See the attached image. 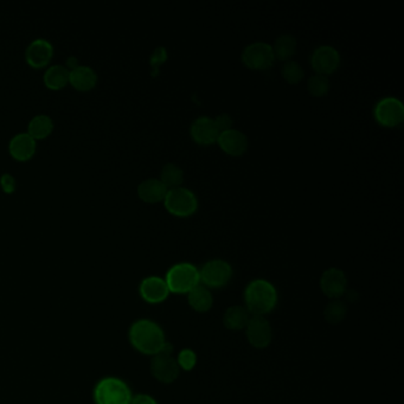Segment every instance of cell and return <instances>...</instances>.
Returning a JSON list of instances; mask_svg holds the SVG:
<instances>
[{"mask_svg":"<svg viewBox=\"0 0 404 404\" xmlns=\"http://www.w3.org/2000/svg\"><path fill=\"white\" fill-rule=\"evenodd\" d=\"M296 40L292 35H281L275 40L273 45V51H274L275 58L281 60V61H291V58L294 56L296 51Z\"/></svg>","mask_w":404,"mask_h":404,"instance_id":"cb8c5ba5","label":"cell"},{"mask_svg":"<svg viewBox=\"0 0 404 404\" xmlns=\"http://www.w3.org/2000/svg\"><path fill=\"white\" fill-rule=\"evenodd\" d=\"M128 340L138 352L146 356L162 354L167 343L163 329L150 319L134 321L128 331Z\"/></svg>","mask_w":404,"mask_h":404,"instance_id":"6da1fadb","label":"cell"},{"mask_svg":"<svg viewBox=\"0 0 404 404\" xmlns=\"http://www.w3.org/2000/svg\"><path fill=\"white\" fill-rule=\"evenodd\" d=\"M54 55V47L45 38H36L28 45L26 50V60L33 68H43L49 64Z\"/></svg>","mask_w":404,"mask_h":404,"instance_id":"5bb4252c","label":"cell"},{"mask_svg":"<svg viewBox=\"0 0 404 404\" xmlns=\"http://www.w3.org/2000/svg\"><path fill=\"white\" fill-rule=\"evenodd\" d=\"M36 147V140L28 132L16 134L9 142L10 155L19 162H26L33 158Z\"/></svg>","mask_w":404,"mask_h":404,"instance_id":"2e32d148","label":"cell"},{"mask_svg":"<svg viewBox=\"0 0 404 404\" xmlns=\"http://www.w3.org/2000/svg\"><path fill=\"white\" fill-rule=\"evenodd\" d=\"M374 113L382 126L395 127L403 121L404 106L398 99L389 96L377 102Z\"/></svg>","mask_w":404,"mask_h":404,"instance_id":"ba28073f","label":"cell"},{"mask_svg":"<svg viewBox=\"0 0 404 404\" xmlns=\"http://www.w3.org/2000/svg\"><path fill=\"white\" fill-rule=\"evenodd\" d=\"M246 308L252 315L264 317L274 310L278 303V293L271 282L257 279L250 282L245 291Z\"/></svg>","mask_w":404,"mask_h":404,"instance_id":"7a4b0ae2","label":"cell"},{"mask_svg":"<svg viewBox=\"0 0 404 404\" xmlns=\"http://www.w3.org/2000/svg\"><path fill=\"white\" fill-rule=\"evenodd\" d=\"M188 301L192 310H195L199 313H204L213 307V294L208 287L199 284L198 286H196L195 288L191 289L188 293Z\"/></svg>","mask_w":404,"mask_h":404,"instance_id":"ffe728a7","label":"cell"},{"mask_svg":"<svg viewBox=\"0 0 404 404\" xmlns=\"http://www.w3.org/2000/svg\"><path fill=\"white\" fill-rule=\"evenodd\" d=\"M213 121H215V125H216L217 130H218L220 133L225 132V130H231V128H232V123H234L232 118H231L229 114H225V113L216 116V118L213 119Z\"/></svg>","mask_w":404,"mask_h":404,"instance_id":"f546056e","label":"cell"},{"mask_svg":"<svg viewBox=\"0 0 404 404\" xmlns=\"http://www.w3.org/2000/svg\"><path fill=\"white\" fill-rule=\"evenodd\" d=\"M93 398L95 404H130L133 393L123 379L108 376L95 384Z\"/></svg>","mask_w":404,"mask_h":404,"instance_id":"3957f363","label":"cell"},{"mask_svg":"<svg viewBox=\"0 0 404 404\" xmlns=\"http://www.w3.org/2000/svg\"><path fill=\"white\" fill-rule=\"evenodd\" d=\"M282 76L291 84H296L303 79L305 72L303 67L296 61H287L282 67Z\"/></svg>","mask_w":404,"mask_h":404,"instance_id":"83f0119b","label":"cell"},{"mask_svg":"<svg viewBox=\"0 0 404 404\" xmlns=\"http://www.w3.org/2000/svg\"><path fill=\"white\" fill-rule=\"evenodd\" d=\"M347 312L345 303H342L340 300H333L326 306L325 310H324V317H325L327 322L332 324V325H337L344 320Z\"/></svg>","mask_w":404,"mask_h":404,"instance_id":"484cf974","label":"cell"},{"mask_svg":"<svg viewBox=\"0 0 404 404\" xmlns=\"http://www.w3.org/2000/svg\"><path fill=\"white\" fill-rule=\"evenodd\" d=\"M169 189L163 184V181L157 178H150L141 181L138 186V195L144 202L159 203L165 199Z\"/></svg>","mask_w":404,"mask_h":404,"instance_id":"d6986e66","label":"cell"},{"mask_svg":"<svg viewBox=\"0 0 404 404\" xmlns=\"http://www.w3.org/2000/svg\"><path fill=\"white\" fill-rule=\"evenodd\" d=\"M191 137L201 145H211L217 142L220 132L217 130L215 121L209 116H201L191 125Z\"/></svg>","mask_w":404,"mask_h":404,"instance_id":"e0dca14e","label":"cell"},{"mask_svg":"<svg viewBox=\"0 0 404 404\" xmlns=\"http://www.w3.org/2000/svg\"><path fill=\"white\" fill-rule=\"evenodd\" d=\"M307 89L313 96H324L330 91L329 77L321 74H314L308 79Z\"/></svg>","mask_w":404,"mask_h":404,"instance_id":"4316f807","label":"cell"},{"mask_svg":"<svg viewBox=\"0 0 404 404\" xmlns=\"http://www.w3.org/2000/svg\"><path fill=\"white\" fill-rule=\"evenodd\" d=\"M164 204L169 213L174 216H191L198 209V199L195 193L186 188L170 189L167 191Z\"/></svg>","mask_w":404,"mask_h":404,"instance_id":"5b68a950","label":"cell"},{"mask_svg":"<svg viewBox=\"0 0 404 404\" xmlns=\"http://www.w3.org/2000/svg\"><path fill=\"white\" fill-rule=\"evenodd\" d=\"M347 287L345 273L338 268H330L321 275L320 288L329 299L338 300Z\"/></svg>","mask_w":404,"mask_h":404,"instance_id":"7c38bea8","label":"cell"},{"mask_svg":"<svg viewBox=\"0 0 404 404\" xmlns=\"http://www.w3.org/2000/svg\"><path fill=\"white\" fill-rule=\"evenodd\" d=\"M151 374L158 382L171 384L179 377L181 368L171 354H155L151 361Z\"/></svg>","mask_w":404,"mask_h":404,"instance_id":"9c48e42d","label":"cell"},{"mask_svg":"<svg viewBox=\"0 0 404 404\" xmlns=\"http://www.w3.org/2000/svg\"><path fill=\"white\" fill-rule=\"evenodd\" d=\"M130 404H158L153 397L147 393H138L132 398Z\"/></svg>","mask_w":404,"mask_h":404,"instance_id":"1f68e13d","label":"cell"},{"mask_svg":"<svg viewBox=\"0 0 404 404\" xmlns=\"http://www.w3.org/2000/svg\"><path fill=\"white\" fill-rule=\"evenodd\" d=\"M242 61L254 70H264L274 63L275 56L271 44L255 42L247 45L242 52Z\"/></svg>","mask_w":404,"mask_h":404,"instance_id":"8992f818","label":"cell"},{"mask_svg":"<svg viewBox=\"0 0 404 404\" xmlns=\"http://www.w3.org/2000/svg\"><path fill=\"white\" fill-rule=\"evenodd\" d=\"M43 79L44 84L49 89H62L69 84V69L65 65H51L44 72Z\"/></svg>","mask_w":404,"mask_h":404,"instance_id":"7402d4cb","label":"cell"},{"mask_svg":"<svg viewBox=\"0 0 404 404\" xmlns=\"http://www.w3.org/2000/svg\"><path fill=\"white\" fill-rule=\"evenodd\" d=\"M160 181H163V184L169 190L179 188L184 181V171L177 164H167L162 170Z\"/></svg>","mask_w":404,"mask_h":404,"instance_id":"d4e9b609","label":"cell"},{"mask_svg":"<svg viewBox=\"0 0 404 404\" xmlns=\"http://www.w3.org/2000/svg\"><path fill=\"white\" fill-rule=\"evenodd\" d=\"M232 275L230 264L224 260H211L206 262L199 271V279L206 287L220 288L227 285Z\"/></svg>","mask_w":404,"mask_h":404,"instance_id":"52a82bcc","label":"cell"},{"mask_svg":"<svg viewBox=\"0 0 404 404\" xmlns=\"http://www.w3.org/2000/svg\"><path fill=\"white\" fill-rule=\"evenodd\" d=\"M165 281L170 293L185 294L201 284L199 271L191 264L184 262L174 264V267H171L167 271Z\"/></svg>","mask_w":404,"mask_h":404,"instance_id":"277c9868","label":"cell"},{"mask_svg":"<svg viewBox=\"0 0 404 404\" xmlns=\"http://www.w3.org/2000/svg\"><path fill=\"white\" fill-rule=\"evenodd\" d=\"M217 144L220 145L222 151L225 152L227 155L237 157L246 153L248 148V138L241 130L231 128L220 133Z\"/></svg>","mask_w":404,"mask_h":404,"instance_id":"9a60e30c","label":"cell"},{"mask_svg":"<svg viewBox=\"0 0 404 404\" xmlns=\"http://www.w3.org/2000/svg\"><path fill=\"white\" fill-rule=\"evenodd\" d=\"M247 340L257 349H266L273 340V331L269 321L264 317L253 315L246 327Z\"/></svg>","mask_w":404,"mask_h":404,"instance_id":"8fae6325","label":"cell"},{"mask_svg":"<svg viewBox=\"0 0 404 404\" xmlns=\"http://www.w3.org/2000/svg\"><path fill=\"white\" fill-rule=\"evenodd\" d=\"M252 314L248 312L246 307L243 306H231L225 310L223 317V322L225 327L229 330L246 329L248 322L250 320Z\"/></svg>","mask_w":404,"mask_h":404,"instance_id":"44dd1931","label":"cell"},{"mask_svg":"<svg viewBox=\"0 0 404 404\" xmlns=\"http://www.w3.org/2000/svg\"><path fill=\"white\" fill-rule=\"evenodd\" d=\"M139 293L144 301L148 303H160L170 296L165 279L159 276H148L141 281Z\"/></svg>","mask_w":404,"mask_h":404,"instance_id":"4fadbf2b","label":"cell"},{"mask_svg":"<svg viewBox=\"0 0 404 404\" xmlns=\"http://www.w3.org/2000/svg\"><path fill=\"white\" fill-rule=\"evenodd\" d=\"M177 363L179 365V368L186 370V371H190L196 366L197 356L190 349H185V350L181 351L179 354H178Z\"/></svg>","mask_w":404,"mask_h":404,"instance_id":"f1b7e54d","label":"cell"},{"mask_svg":"<svg viewBox=\"0 0 404 404\" xmlns=\"http://www.w3.org/2000/svg\"><path fill=\"white\" fill-rule=\"evenodd\" d=\"M0 185L6 193H12L16 190V179L10 174H4L0 177Z\"/></svg>","mask_w":404,"mask_h":404,"instance_id":"4dcf8cb0","label":"cell"},{"mask_svg":"<svg viewBox=\"0 0 404 404\" xmlns=\"http://www.w3.org/2000/svg\"><path fill=\"white\" fill-rule=\"evenodd\" d=\"M52 130H54V121L47 114H37L30 120L29 125H28V133L35 140L47 138V135H50Z\"/></svg>","mask_w":404,"mask_h":404,"instance_id":"603a6c76","label":"cell"},{"mask_svg":"<svg viewBox=\"0 0 404 404\" xmlns=\"http://www.w3.org/2000/svg\"><path fill=\"white\" fill-rule=\"evenodd\" d=\"M98 74L88 65H74L69 70V84L77 91H91L96 86Z\"/></svg>","mask_w":404,"mask_h":404,"instance_id":"ac0fdd59","label":"cell"},{"mask_svg":"<svg viewBox=\"0 0 404 404\" xmlns=\"http://www.w3.org/2000/svg\"><path fill=\"white\" fill-rule=\"evenodd\" d=\"M310 64L317 74L330 75L336 72L340 64V55L331 45L318 47L310 57Z\"/></svg>","mask_w":404,"mask_h":404,"instance_id":"30bf717a","label":"cell"}]
</instances>
